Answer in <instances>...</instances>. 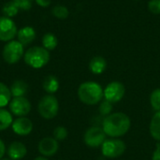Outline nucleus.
I'll use <instances>...</instances> for the list:
<instances>
[{"instance_id": "1", "label": "nucleus", "mask_w": 160, "mask_h": 160, "mask_svg": "<svg viewBox=\"0 0 160 160\" xmlns=\"http://www.w3.org/2000/svg\"><path fill=\"white\" fill-rule=\"evenodd\" d=\"M130 126V119L124 112L111 113L105 117L102 123V128L105 134L112 138L124 136L128 132Z\"/></svg>"}, {"instance_id": "2", "label": "nucleus", "mask_w": 160, "mask_h": 160, "mask_svg": "<svg viewBox=\"0 0 160 160\" xmlns=\"http://www.w3.org/2000/svg\"><path fill=\"white\" fill-rule=\"evenodd\" d=\"M78 97L86 105H96L102 100L104 93L102 87L98 82H85L79 86Z\"/></svg>"}, {"instance_id": "3", "label": "nucleus", "mask_w": 160, "mask_h": 160, "mask_svg": "<svg viewBox=\"0 0 160 160\" xmlns=\"http://www.w3.org/2000/svg\"><path fill=\"white\" fill-rule=\"evenodd\" d=\"M25 64L33 68H41L50 61V52L43 47L34 46L29 48L23 54Z\"/></svg>"}, {"instance_id": "4", "label": "nucleus", "mask_w": 160, "mask_h": 160, "mask_svg": "<svg viewBox=\"0 0 160 160\" xmlns=\"http://www.w3.org/2000/svg\"><path fill=\"white\" fill-rule=\"evenodd\" d=\"M39 115L44 119L54 118L59 111V103L53 95H46L41 98L38 106Z\"/></svg>"}, {"instance_id": "5", "label": "nucleus", "mask_w": 160, "mask_h": 160, "mask_svg": "<svg viewBox=\"0 0 160 160\" xmlns=\"http://www.w3.org/2000/svg\"><path fill=\"white\" fill-rule=\"evenodd\" d=\"M24 54V46L18 40H10L3 48L2 56L6 63L13 65L18 63Z\"/></svg>"}, {"instance_id": "6", "label": "nucleus", "mask_w": 160, "mask_h": 160, "mask_svg": "<svg viewBox=\"0 0 160 160\" xmlns=\"http://www.w3.org/2000/svg\"><path fill=\"white\" fill-rule=\"evenodd\" d=\"M126 151V143L119 139L106 140L101 145V152L108 158H116L121 157Z\"/></svg>"}, {"instance_id": "7", "label": "nucleus", "mask_w": 160, "mask_h": 160, "mask_svg": "<svg viewBox=\"0 0 160 160\" xmlns=\"http://www.w3.org/2000/svg\"><path fill=\"white\" fill-rule=\"evenodd\" d=\"M106 134L102 128L91 127L88 128L83 136V141L85 144L91 148H98L103 144L106 141Z\"/></svg>"}, {"instance_id": "8", "label": "nucleus", "mask_w": 160, "mask_h": 160, "mask_svg": "<svg viewBox=\"0 0 160 160\" xmlns=\"http://www.w3.org/2000/svg\"><path fill=\"white\" fill-rule=\"evenodd\" d=\"M18 29L11 18L2 16L0 17V40L8 42L13 40L17 36Z\"/></svg>"}, {"instance_id": "9", "label": "nucleus", "mask_w": 160, "mask_h": 160, "mask_svg": "<svg viewBox=\"0 0 160 160\" xmlns=\"http://www.w3.org/2000/svg\"><path fill=\"white\" fill-rule=\"evenodd\" d=\"M104 98L112 103L119 102L125 96L126 88L120 82H112L103 90Z\"/></svg>"}, {"instance_id": "10", "label": "nucleus", "mask_w": 160, "mask_h": 160, "mask_svg": "<svg viewBox=\"0 0 160 160\" xmlns=\"http://www.w3.org/2000/svg\"><path fill=\"white\" fill-rule=\"evenodd\" d=\"M9 110L12 115L25 117L31 111V103L24 97L13 98L9 102Z\"/></svg>"}, {"instance_id": "11", "label": "nucleus", "mask_w": 160, "mask_h": 160, "mask_svg": "<svg viewBox=\"0 0 160 160\" xmlns=\"http://www.w3.org/2000/svg\"><path fill=\"white\" fill-rule=\"evenodd\" d=\"M38 152L42 156L52 157L57 153L59 149V144H58V142L54 138L46 137L38 142Z\"/></svg>"}, {"instance_id": "12", "label": "nucleus", "mask_w": 160, "mask_h": 160, "mask_svg": "<svg viewBox=\"0 0 160 160\" xmlns=\"http://www.w3.org/2000/svg\"><path fill=\"white\" fill-rule=\"evenodd\" d=\"M12 130L19 136H26L33 130V123L26 117H18L12 122Z\"/></svg>"}, {"instance_id": "13", "label": "nucleus", "mask_w": 160, "mask_h": 160, "mask_svg": "<svg viewBox=\"0 0 160 160\" xmlns=\"http://www.w3.org/2000/svg\"><path fill=\"white\" fill-rule=\"evenodd\" d=\"M26 153H27V149L25 145L20 142H11L7 149V154L8 158L12 160H20L23 158Z\"/></svg>"}, {"instance_id": "14", "label": "nucleus", "mask_w": 160, "mask_h": 160, "mask_svg": "<svg viewBox=\"0 0 160 160\" xmlns=\"http://www.w3.org/2000/svg\"><path fill=\"white\" fill-rule=\"evenodd\" d=\"M17 40L22 43L23 46H27L31 44L37 37V33L32 26H23L18 30L17 33Z\"/></svg>"}, {"instance_id": "15", "label": "nucleus", "mask_w": 160, "mask_h": 160, "mask_svg": "<svg viewBox=\"0 0 160 160\" xmlns=\"http://www.w3.org/2000/svg\"><path fill=\"white\" fill-rule=\"evenodd\" d=\"M107 68V61L102 56H95L91 59L89 63V69L92 73L99 75L105 71Z\"/></svg>"}, {"instance_id": "16", "label": "nucleus", "mask_w": 160, "mask_h": 160, "mask_svg": "<svg viewBox=\"0 0 160 160\" xmlns=\"http://www.w3.org/2000/svg\"><path fill=\"white\" fill-rule=\"evenodd\" d=\"M10 93L13 98L24 97L28 91V85L24 81L17 80L10 86Z\"/></svg>"}, {"instance_id": "17", "label": "nucleus", "mask_w": 160, "mask_h": 160, "mask_svg": "<svg viewBox=\"0 0 160 160\" xmlns=\"http://www.w3.org/2000/svg\"><path fill=\"white\" fill-rule=\"evenodd\" d=\"M42 87L45 90V92H47L49 95H52L56 93L57 90L59 89V81L55 76L49 75L44 79Z\"/></svg>"}, {"instance_id": "18", "label": "nucleus", "mask_w": 160, "mask_h": 160, "mask_svg": "<svg viewBox=\"0 0 160 160\" xmlns=\"http://www.w3.org/2000/svg\"><path fill=\"white\" fill-rule=\"evenodd\" d=\"M149 130L153 139L160 142V112H157L152 117Z\"/></svg>"}, {"instance_id": "19", "label": "nucleus", "mask_w": 160, "mask_h": 160, "mask_svg": "<svg viewBox=\"0 0 160 160\" xmlns=\"http://www.w3.org/2000/svg\"><path fill=\"white\" fill-rule=\"evenodd\" d=\"M42 42V47L45 48L46 50L52 51L57 47L58 44V39L56 38V36L52 33H46L41 39Z\"/></svg>"}, {"instance_id": "20", "label": "nucleus", "mask_w": 160, "mask_h": 160, "mask_svg": "<svg viewBox=\"0 0 160 160\" xmlns=\"http://www.w3.org/2000/svg\"><path fill=\"white\" fill-rule=\"evenodd\" d=\"M13 117L11 112L4 108H0V131H3L12 125Z\"/></svg>"}, {"instance_id": "21", "label": "nucleus", "mask_w": 160, "mask_h": 160, "mask_svg": "<svg viewBox=\"0 0 160 160\" xmlns=\"http://www.w3.org/2000/svg\"><path fill=\"white\" fill-rule=\"evenodd\" d=\"M10 89L3 82H0V108L6 107L11 100Z\"/></svg>"}, {"instance_id": "22", "label": "nucleus", "mask_w": 160, "mask_h": 160, "mask_svg": "<svg viewBox=\"0 0 160 160\" xmlns=\"http://www.w3.org/2000/svg\"><path fill=\"white\" fill-rule=\"evenodd\" d=\"M19 10H20V8L12 0L9 2H7L2 8V12H3L4 16L8 17V18L15 17L18 14Z\"/></svg>"}, {"instance_id": "23", "label": "nucleus", "mask_w": 160, "mask_h": 160, "mask_svg": "<svg viewBox=\"0 0 160 160\" xmlns=\"http://www.w3.org/2000/svg\"><path fill=\"white\" fill-rule=\"evenodd\" d=\"M52 14L57 18V19H61V20H64L66 18L68 17V14H69V11L68 9V8L64 5H56L52 8Z\"/></svg>"}, {"instance_id": "24", "label": "nucleus", "mask_w": 160, "mask_h": 160, "mask_svg": "<svg viewBox=\"0 0 160 160\" xmlns=\"http://www.w3.org/2000/svg\"><path fill=\"white\" fill-rule=\"evenodd\" d=\"M150 104L155 111L160 112V88L152 92L150 96Z\"/></svg>"}, {"instance_id": "25", "label": "nucleus", "mask_w": 160, "mask_h": 160, "mask_svg": "<svg viewBox=\"0 0 160 160\" xmlns=\"http://www.w3.org/2000/svg\"><path fill=\"white\" fill-rule=\"evenodd\" d=\"M68 137V130L64 127H57L53 130V138L59 142V141H64Z\"/></svg>"}, {"instance_id": "26", "label": "nucleus", "mask_w": 160, "mask_h": 160, "mask_svg": "<svg viewBox=\"0 0 160 160\" xmlns=\"http://www.w3.org/2000/svg\"><path fill=\"white\" fill-rule=\"evenodd\" d=\"M112 110V103L108 101V100H103L100 101V106H99V112L104 115V116H108L109 114H111V112Z\"/></svg>"}, {"instance_id": "27", "label": "nucleus", "mask_w": 160, "mask_h": 160, "mask_svg": "<svg viewBox=\"0 0 160 160\" xmlns=\"http://www.w3.org/2000/svg\"><path fill=\"white\" fill-rule=\"evenodd\" d=\"M148 9L153 14H160V0H150L148 2Z\"/></svg>"}, {"instance_id": "28", "label": "nucleus", "mask_w": 160, "mask_h": 160, "mask_svg": "<svg viewBox=\"0 0 160 160\" xmlns=\"http://www.w3.org/2000/svg\"><path fill=\"white\" fill-rule=\"evenodd\" d=\"M20 9L22 10H29L32 8L33 0H12Z\"/></svg>"}, {"instance_id": "29", "label": "nucleus", "mask_w": 160, "mask_h": 160, "mask_svg": "<svg viewBox=\"0 0 160 160\" xmlns=\"http://www.w3.org/2000/svg\"><path fill=\"white\" fill-rule=\"evenodd\" d=\"M35 1L41 8H48L52 4V0H35Z\"/></svg>"}, {"instance_id": "30", "label": "nucleus", "mask_w": 160, "mask_h": 160, "mask_svg": "<svg viewBox=\"0 0 160 160\" xmlns=\"http://www.w3.org/2000/svg\"><path fill=\"white\" fill-rule=\"evenodd\" d=\"M152 160H160V144L157 145V148L155 152L153 153Z\"/></svg>"}, {"instance_id": "31", "label": "nucleus", "mask_w": 160, "mask_h": 160, "mask_svg": "<svg viewBox=\"0 0 160 160\" xmlns=\"http://www.w3.org/2000/svg\"><path fill=\"white\" fill-rule=\"evenodd\" d=\"M6 154V145L2 140H0V159L3 158L4 155Z\"/></svg>"}, {"instance_id": "32", "label": "nucleus", "mask_w": 160, "mask_h": 160, "mask_svg": "<svg viewBox=\"0 0 160 160\" xmlns=\"http://www.w3.org/2000/svg\"><path fill=\"white\" fill-rule=\"evenodd\" d=\"M34 160H49L48 158H44V157H38V158H36Z\"/></svg>"}, {"instance_id": "33", "label": "nucleus", "mask_w": 160, "mask_h": 160, "mask_svg": "<svg viewBox=\"0 0 160 160\" xmlns=\"http://www.w3.org/2000/svg\"><path fill=\"white\" fill-rule=\"evenodd\" d=\"M0 160H12V159H10V158H2V159H0Z\"/></svg>"}, {"instance_id": "34", "label": "nucleus", "mask_w": 160, "mask_h": 160, "mask_svg": "<svg viewBox=\"0 0 160 160\" xmlns=\"http://www.w3.org/2000/svg\"><path fill=\"white\" fill-rule=\"evenodd\" d=\"M133 1H139V0H133Z\"/></svg>"}]
</instances>
